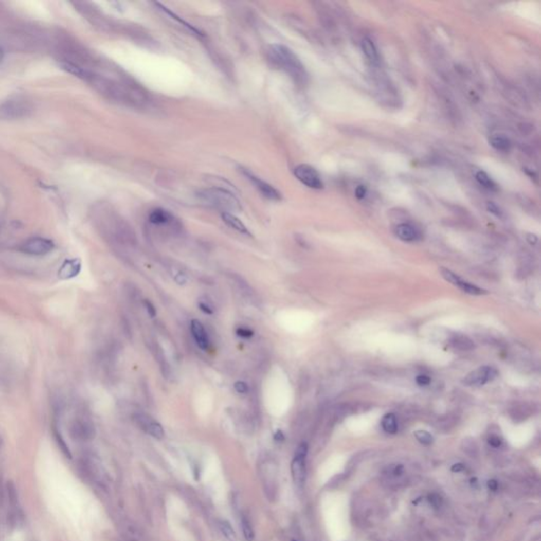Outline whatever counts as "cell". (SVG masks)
I'll return each mask as SVG.
<instances>
[{
    "mask_svg": "<svg viewBox=\"0 0 541 541\" xmlns=\"http://www.w3.org/2000/svg\"><path fill=\"white\" fill-rule=\"evenodd\" d=\"M489 443H490V445H491V446L496 447V448H497V447H500V446H501V444H502L501 440H500L498 437H495V436H493V437H491V438L489 439Z\"/></svg>",
    "mask_w": 541,
    "mask_h": 541,
    "instance_id": "35",
    "label": "cell"
},
{
    "mask_svg": "<svg viewBox=\"0 0 541 541\" xmlns=\"http://www.w3.org/2000/svg\"><path fill=\"white\" fill-rule=\"evenodd\" d=\"M489 488H490L491 490H494V491H495V490L497 489V482H496L495 480L490 481V482H489Z\"/></svg>",
    "mask_w": 541,
    "mask_h": 541,
    "instance_id": "38",
    "label": "cell"
},
{
    "mask_svg": "<svg viewBox=\"0 0 541 541\" xmlns=\"http://www.w3.org/2000/svg\"><path fill=\"white\" fill-rule=\"evenodd\" d=\"M382 427L386 432L391 435L395 434L398 431V423L395 416L393 413L386 414L382 420Z\"/></svg>",
    "mask_w": 541,
    "mask_h": 541,
    "instance_id": "18",
    "label": "cell"
},
{
    "mask_svg": "<svg viewBox=\"0 0 541 541\" xmlns=\"http://www.w3.org/2000/svg\"><path fill=\"white\" fill-rule=\"evenodd\" d=\"M61 67L63 70L67 71L68 73L70 74H73L77 77H82V79H85L87 73L84 69H82L81 67L76 66L74 64H71V63H68V62H64V63H61Z\"/></svg>",
    "mask_w": 541,
    "mask_h": 541,
    "instance_id": "22",
    "label": "cell"
},
{
    "mask_svg": "<svg viewBox=\"0 0 541 541\" xmlns=\"http://www.w3.org/2000/svg\"><path fill=\"white\" fill-rule=\"evenodd\" d=\"M265 57L270 66L286 73L296 85L306 84V71L298 56L290 48L279 44L269 45L265 49Z\"/></svg>",
    "mask_w": 541,
    "mask_h": 541,
    "instance_id": "1",
    "label": "cell"
},
{
    "mask_svg": "<svg viewBox=\"0 0 541 541\" xmlns=\"http://www.w3.org/2000/svg\"><path fill=\"white\" fill-rule=\"evenodd\" d=\"M414 437L420 443L424 444V445H430L434 442V437L426 430H417L414 432Z\"/></svg>",
    "mask_w": 541,
    "mask_h": 541,
    "instance_id": "25",
    "label": "cell"
},
{
    "mask_svg": "<svg viewBox=\"0 0 541 541\" xmlns=\"http://www.w3.org/2000/svg\"><path fill=\"white\" fill-rule=\"evenodd\" d=\"M144 305H145L146 311H147V313L149 314L150 317H154V316H156V314H157L156 308H154V305H153L149 300H147V299L144 300Z\"/></svg>",
    "mask_w": 541,
    "mask_h": 541,
    "instance_id": "33",
    "label": "cell"
},
{
    "mask_svg": "<svg viewBox=\"0 0 541 541\" xmlns=\"http://www.w3.org/2000/svg\"><path fill=\"white\" fill-rule=\"evenodd\" d=\"M488 210L490 212H492V214H494L495 216L497 217H502V211L501 209L499 208L498 205H496L494 202H489L488 203Z\"/></svg>",
    "mask_w": 541,
    "mask_h": 541,
    "instance_id": "32",
    "label": "cell"
},
{
    "mask_svg": "<svg viewBox=\"0 0 541 541\" xmlns=\"http://www.w3.org/2000/svg\"><path fill=\"white\" fill-rule=\"evenodd\" d=\"M241 526H242V531H243V535L245 539L247 541H252L254 539V531L252 527H250L249 521L245 517H243L241 520Z\"/></svg>",
    "mask_w": 541,
    "mask_h": 541,
    "instance_id": "27",
    "label": "cell"
},
{
    "mask_svg": "<svg viewBox=\"0 0 541 541\" xmlns=\"http://www.w3.org/2000/svg\"><path fill=\"white\" fill-rule=\"evenodd\" d=\"M458 286L459 288H461L463 292L464 293H467L470 295H476V296H479V295H485L488 294V291H485V290L483 288H480L478 287L477 285H474L467 281H464V280H460L459 283L456 285Z\"/></svg>",
    "mask_w": 541,
    "mask_h": 541,
    "instance_id": "17",
    "label": "cell"
},
{
    "mask_svg": "<svg viewBox=\"0 0 541 541\" xmlns=\"http://www.w3.org/2000/svg\"><path fill=\"white\" fill-rule=\"evenodd\" d=\"M190 331H191L192 337H194L196 344L198 345V347L200 348V349H202L204 351L208 350L210 342H209L208 334H207V332L205 330L203 323L201 321H199L198 319L191 320Z\"/></svg>",
    "mask_w": 541,
    "mask_h": 541,
    "instance_id": "10",
    "label": "cell"
},
{
    "mask_svg": "<svg viewBox=\"0 0 541 541\" xmlns=\"http://www.w3.org/2000/svg\"><path fill=\"white\" fill-rule=\"evenodd\" d=\"M440 272H441V275H442V277L444 279H445L448 282H450V283H453L454 285H457L459 283V281L461 280V278L457 274H455L454 272H452V270H449L447 268L442 267V268H440Z\"/></svg>",
    "mask_w": 541,
    "mask_h": 541,
    "instance_id": "26",
    "label": "cell"
},
{
    "mask_svg": "<svg viewBox=\"0 0 541 541\" xmlns=\"http://www.w3.org/2000/svg\"><path fill=\"white\" fill-rule=\"evenodd\" d=\"M55 438H56V441L57 443H59V445L61 447V449L63 450V453L68 457V458H71V454H70V450L68 448V446L66 445V442L64 441V439L62 438L61 434H59L57 431H55Z\"/></svg>",
    "mask_w": 541,
    "mask_h": 541,
    "instance_id": "29",
    "label": "cell"
},
{
    "mask_svg": "<svg viewBox=\"0 0 541 541\" xmlns=\"http://www.w3.org/2000/svg\"><path fill=\"white\" fill-rule=\"evenodd\" d=\"M362 48H363V51L364 53L366 54V56L368 57V59L373 62V63H377L378 62V53H377V50L373 44V42L370 40V38L368 37H365L363 42H362Z\"/></svg>",
    "mask_w": 541,
    "mask_h": 541,
    "instance_id": "15",
    "label": "cell"
},
{
    "mask_svg": "<svg viewBox=\"0 0 541 541\" xmlns=\"http://www.w3.org/2000/svg\"><path fill=\"white\" fill-rule=\"evenodd\" d=\"M490 143L495 149L499 151H508L510 150L512 146L511 141L507 137H504V135H500V134H496L494 135V137H492L490 140Z\"/></svg>",
    "mask_w": 541,
    "mask_h": 541,
    "instance_id": "16",
    "label": "cell"
},
{
    "mask_svg": "<svg viewBox=\"0 0 541 541\" xmlns=\"http://www.w3.org/2000/svg\"><path fill=\"white\" fill-rule=\"evenodd\" d=\"M3 57H4V52H3L2 50H0V62H2V60H3Z\"/></svg>",
    "mask_w": 541,
    "mask_h": 541,
    "instance_id": "39",
    "label": "cell"
},
{
    "mask_svg": "<svg viewBox=\"0 0 541 541\" xmlns=\"http://www.w3.org/2000/svg\"><path fill=\"white\" fill-rule=\"evenodd\" d=\"M234 388L235 390L240 393V394H246L248 392V386L245 382L243 381H238L234 384Z\"/></svg>",
    "mask_w": 541,
    "mask_h": 541,
    "instance_id": "30",
    "label": "cell"
},
{
    "mask_svg": "<svg viewBox=\"0 0 541 541\" xmlns=\"http://www.w3.org/2000/svg\"><path fill=\"white\" fill-rule=\"evenodd\" d=\"M198 198L209 206L221 209L222 212L240 210L239 200L230 191L220 187L203 188L198 191Z\"/></svg>",
    "mask_w": 541,
    "mask_h": 541,
    "instance_id": "2",
    "label": "cell"
},
{
    "mask_svg": "<svg viewBox=\"0 0 541 541\" xmlns=\"http://www.w3.org/2000/svg\"><path fill=\"white\" fill-rule=\"evenodd\" d=\"M175 221L170 212L163 208L153 209L149 215V222L154 225H168Z\"/></svg>",
    "mask_w": 541,
    "mask_h": 541,
    "instance_id": "12",
    "label": "cell"
},
{
    "mask_svg": "<svg viewBox=\"0 0 541 541\" xmlns=\"http://www.w3.org/2000/svg\"><path fill=\"white\" fill-rule=\"evenodd\" d=\"M416 381H417V383H418L420 386H427V385H429V383H430L431 380H430V377H429L428 375L420 374V375L417 376Z\"/></svg>",
    "mask_w": 541,
    "mask_h": 541,
    "instance_id": "34",
    "label": "cell"
},
{
    "mask_svg": "<svg viewBox=\"0 0 541 541\" xmlns=\"http://www.w3.org/2000/svg\"><path fill=\"white\" fill-rule=\"evenodd\" d=\"M528 241L532 244H535L537 242V237L535 235H529L528 236Z\"/></svg>",
    "mask_w": 541,
    "mask_h": 541,
    "instance_id": "37",
    "label": "cell"
},
{
    "mask_svg": "<svg viewBox=\"0 0 541 541\" xmlns=\"http://www.w3.org/2000/svg\"><path fill=\"white\" fill-rule=\"evenodd\" d=\"M475 177H476V180L478 181V183L480 185H482L483 187H485L488 189H492V190H496L497 189L496 183L493 181V179L488 175L485 171H482V170L477 171Z\"/></svg>",
    "mask_w": 541,
    "mask_h": 541,
    "instance_id": "19",
    "label": "cell"
},
{
    "mask_svg": "<svg viewBox=\"0 0 541 541\" xmlns=\"http://www.w3.org/2000/svg\"><path fill=\"white\" fill-rule=\"evenodd\" d=\"M156 6H157L158 8H160V10H162V11H163L164 13H166V14H167V15H169V16H171V18H173V19H176V21H177V22H178L179 24L183 25V26H184V27H185L186 29H188V30H189V31H190L191 33H195V34H197V35H198V34L200 35V31H198V30H197V29H196L195 27H192L191 25H189L188 23H186L185 21H183V19H182V18H180V17L178 16V15H176L175 13H173V12H171L170 10H168V9H167L166 7L162 6V5H161V4H159V3H156Z\"/></svg>",
    "mask_w": 541,
    "mask_h": 541,
    "instance_id": "20",
    "label": "cell"
},
{
    "mask_svg": "<svg viewBox=\"0 0 541 541\" xmlns=\"http://www.w3.org/2000/svg\"><path fill=\"white\" fill-rule=\"evenodd\" d=\"M452 344L456 348H458V349H461V350H470L474 348L473 341L468 337L463 336V335H456L453 338Z\"/></svg>",
    "mask_w": 541,
    "mask_h": 541,
    "instance_id": "21",
    "label": "cell"
},
{
    "mask_svg": "<svg viewBox=\"0 0 541 541\" xmlns=\"http://www.w3.org/2000/svg\"><path fill=\"white\" fill-rule=\"evenodd\" d=\"M236 333L238 336L243 337V338H249L254 335V332L252 330H249L247 329V328H244V327L238 328V329L236 330Z\"/></svg>",
    "mask_w": 541,
    "mask_h": 541,
    "instance_id": "31",
    "label": "cell"
},
{
    "mask_svg": "<svg viewBox=\"0 0 541 541\" xmlns=\"http://www.w3.org/2000/svg\"><path fill=\"white\" fill-rule=\"evenodd\" d=\"M221 218L223 222L226 223V225H228L230 228L237 230L238 233L246 235V236L250 235L249 230L245 226V224L239 218H237L234 214H231V212H222Z\"/></svg>",
    "mask_w": 541,
    "mask_h": 541,
    "instance_id": "13",
    "label": "cell"
},
{
    "mask_svg": "<svg viewBox=\"0 0 541 541\" xmlns=\"http://www.w3.org/2000/svg\"><path fill=\"white\" fill-rule=\"evenodd\" d=\"M498 372L496 369L489 366H484L480 367L477 370L468 373L463 378L462 383L466 386H482L496 378Z\"/></svg>",
    "mask_w": 541,
    "mask_h": 541,
    "instance_id": "8",
    "label": "cell"
},
{
    "mask_svg": "<svg viewBox=\"0 0 541 541\" xmlns=\"http://www.w3.org/2000/svg\"><path fill=\"white\" fill-rule=\"evenodd\" d=\"M242 173L247 178L248 181L253 183V185L260 191V194L266 199L272 200V201H280L282 199L281 194L275 187H273L269 183L261 180L259 177L255 176L254 173L250 172L248 169L242 168Z\"/></svg>",
    "mask_w": 541,
    "mask_h": 541,
    "instance_id": "7",
    "label": "cell"
},
{
    "mask_svg": "<svg viewBox=\"0 0 541 541\" xmlns=\"http://www.w3.org/2000/svg\"><path fill=\"white\" fill-rule=\"evenodd\" d=\"M198 306L200 310L204 313V314H207V315H211L212 313H214V308H212V305L208 302V301H205V300H202L200 299L198 301Z\"/></svg>",
    "mask_w": 541,
    "mask_h": 541,
    "instance_id": "28",
    "label": "cell"
},
{
    "mask_svg": "<svg viewBox=\"0 0 541 541\" xmlns=\"http://www.w3.org/2000/svg\"><path fill=\"white\" fill-rule=\"evenodd\" d=\"M32 108L29 102L22 98L9 99L0 104V119L17 120L27 117Z\"/></svg>",
    "mask_w": 541,
    "mask_h": 541,
    "instance_id": "3",
    "label": "cell"
},
{
    "mask_svg": "<svg viewBox=\"0 0 541 541\" xmlns=\"http://www.w3.org/2000/svg\"><path fill=\"white\" fill-rule=\"evenodd\" d=\"M134 420H135V423H137L146 434L150 435L151 437L156 438V439L164 438L165 432H164L162 425L156 420H153L151 417L145 413H137L134 416Z\"/></svg>",
    "mask_w": 541,
    "mask_h": 541,
    "instance_id": "9",
    "label": "cell"
},
{
    "mask_svg": "<svg viewBox=\"0 0 541 541\" xmlns=\"http://www.w3.org/2000/svg\"><path fill=\"white\" fill-rule=\"evenodd\" d=\"M294 176L303 185L310 187V188L321 189L323 187V183H322L320 175L318 173V171L311 165H308V164L297 165L294 168Z\"/></svg>",
    "mask_w": 541,
    "mask_h": 541,
    "instance_id": "4",
    "label": "cell"
},
{
    "mask_svg": "<svg viewBox=\"0 0 541 541\" xmlns=\"http://www.w3.org/2000/svg\"><path fill=\"white\" fill-rule=\"evenodd\" d=\"M170 274H171V277L172 279L176 281L177 284L179 285H185L188 281V278H187V275L183 272V270H181L180 268L176 267V266H172L170 268Z\"/></svg>",
    "mask_w": 541,
    "mask_h": 541,
    "instance_id": "24",
    "label": "cell"
},
{
    "mask_svg": "<svg viewBox=\"0 0 541 541\" xmlns=\"http://www.w3.org/2000/svg\"><path fill=\"white\" fill-rule=\"evenodd\" d=\"M366 195V188L363 186V185H359L357 186V188L355 189V196L358 198V199H362L364 198Z\"/></svg>",
    "mask_w": 541,
    "mask_h": 541,
    "instance_id": "36",
    "label": "cell"
},
{
    "mask_svg": "<svg viewBox=\"0 0 541 541\" xmlns=\"http://www.w3.org/2000/svg\"><path fill=\"white\" fill-rule=\"evenodd\" d=\"M219 529L222 533V535L228 540V541H236V534L234 529L227 522V521H220L219 522Z\"/></svg>",
    "mask_w": 541,
    "mask_h": 541,
    "instance_id": "23",
    "label": "cell"
},
{
    "mask_svg": "<svg viewBox=\"0 0 541 541\" xmlns=\"http://www.w3.org/2000/svg\"><path fill=\"white\" fill-rule=\"evenodd\" d=\"M306 453H308V446L305 443H302L300 444V445L298 446L296 453H295V457L292 461V464H291V472H292V477H293V480L295 482V484L297 486H302L303 482H304V478H305V456H306Z\"/></svg>",
    "mask_w": 541,
    "mask_h": 541,
    "instance_id": "6",
    "label": "cell"
},
{
    "mask_svg": "<svg viewBox=\"0 0 541 541\" xmlns=\"http://www.w3.org/2000/svg\"><path fill=\"white\" fill-rule=\"evenodd\" d=\"M82 269V262L80 259H69L66 260L60 270H59V277L61 279H71L76 277L81 273Z\"/></svg>",
    "mask_w": 541,
    "mask_h": 541,
    "instance_id": "11",
    "label": "cell"
},
{
    "mask_svg": "<svg viewBox=\"0 0 541 541\" xmlns=\"http://www.w3.org/2000/svg\"><path fill=\"white\" fill-rule=\"evenodd\" d=\"M53 248H54L53 241L47 238H42V237L31 238L27 240L26 242H24L21 245V247H19V249H21L23 253L32 255V256L46 255L50 253Z\"/></svg>",
    "mask_w": 541,
    "mask_h": 541,
    "instance_id": "5",
    "label": "cell"
},
{
    "mask_svg": "<svg viewBox=\"0 0 541 541\" xmlns=\"http://www.w3.org/2000/svg\"><path fill=\"white\" fill-rule=\"evenodd\" d=\"M395 234L401 240L406 241V242L414 241L418 238L417 229L412 225H410L408 223L399 224L395 227Z\"/></svg>",
    "mask_w": 541,
    "mask_h": 541,
    "instance_id": "14",
    "label": "cell"
}]
</instances>
